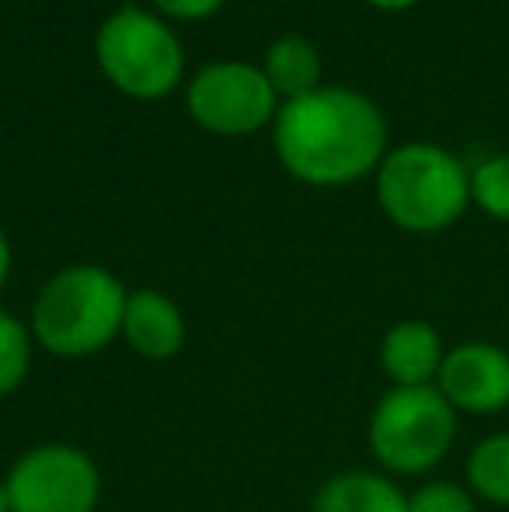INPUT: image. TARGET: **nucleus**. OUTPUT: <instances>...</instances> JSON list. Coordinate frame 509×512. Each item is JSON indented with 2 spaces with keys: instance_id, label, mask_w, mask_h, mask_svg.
Segmentation results:
<instances>
[{
  "instance_id": "6e6552de",
  "label": "nucleus",
  "mask_w": 509,
  "mask_h": 512,
  "mask_svg": "<svg viewBox=\"0 0 509 512\" xmlns=\"http://www.w3.org/2000/svg\"><path fill=\"white\" fill-rule=\"evenodd\" d=\"M454 411L499 415L509 408V352L492 342H464L443 356L436 377Z\"/></svg>"
},
{
  "instance_id": "0eeeda50",
  "label": "nucleus",
  "mask_w": 509,
  "mask_h": 512,
  "mask_svg": "<svg viewBox=\"0 0 509 512\" xmlns=\"http://www.w3.org/2000/svg\"><path fill=\"white\" fill-rule=\"evenodd\" d=\"M276 88L269 84L265 70L245 67V63H220L206 67L192 81L189 112L213 133H252L269 122Z\"/></svg>"
},
{
  "instance_id": "2eb2a0df",
  "label": "nucleus",
  "mask_w": 509,
  "mask_h": 512,
  "mask_svg": "<svg viewBox=\"0 0 509 512\" xmlns=\"http://www.w3.org/2000/svg\"><path fill=\"white\" fill-rule=\"evenodd\" d=\"M28 363H32V345H28L25 324L0 310V398H7L25 380Z\"/></svg>"
},
{
  "instance_id": "1a4fd4ad",
  "label": "nucleus",
  "mask_w": 509,
  "mask_h": 512,
  "mask_svg": "<svg viewBox=\"0 0 509 512\" xmlns=\"http://www.w3.org/2000/svg\"><path fill=\"white\" fill-rule=\"evenodd\" d=\"M443 356L440 331L426 321H398L381 342V366L394 387H433Z\"/></svg>"
},
{
  "instance_id": "f3484780",
  "label": "nucleus",
  "mask_w": 509,
  "mask_h": 512,
  "mask_svg": "<svg viewBox=\"0 0 509 512\" xmlns=\"http://www.w3.org/2000/svg\"><path fill=\"white\" fill-rule=\"evenodd\" d=\"M224 0H157L164 14H175V18H206L213 14Z\"/></svg>"
},
{
  "instance_id": "f8f14e48",
  "label": "nucleus",
  "mask_w": 509,
  "mask_h": 512,
  "mask_svg": "<svg viewBox=\"0 0 509 512\" xmlns=\"http://www.w3.org/2000/svg\"><path fill=\"white\" fill-rule=\"evenodd\" d=\"M318 74H321V63H318V53L307 39H279L272 42L269 56H265V77L276 91L290 98H300L307 91H314L318 84Z\"/></svg>"
},
{
  "instance_id": "f257e3e1",
  "label": "nucleus",
  "mask_w": 509,
  "mask_h": 512,
  "mask_svg": "<svg viewBox=\"0 0 509 512\" xmlns=\"http://www.w3.org/2000/svg\"><path fill=\"white\" fill-rule=\"evenodd\" d=\"M387 129L374 102L346 88H314L290 98L276 119L283 164L311 185H346L384 154Z\"/></svg>"
},
{
  "instance_id": "423d86ee",
  "label": "nucleus",
  "mask_w": 509,
  "mask_h": 512,
  "mask_svg": "<svg viewBox=\"0 0 509 512\" xmlns=\"http://www.w3.org/2000/svg\"><path fill=\"white\" fill-rule=\"evenodd\" d=\"M11 512H95L102 474L77 446L49 443L28 450L4 478Z\"/></svg>"
},
{
  "instance_id": "a211bd4d",
  "label": "nucleus",
  "mask_w": 509,
  "mask_h": 512,
  "mask_svg": "<svg viewBox=\"0 0 509 512\" xmlns=\"http://www.w3.org/2000/svg\"><path fill=\"white\" fill-rule=\"evenodd\" d=\"M7 269H11V251H7V237L0 234V286L7 279Z\"/></svg>"
},
{
  "instance_id": "ddd939ff",
  "label": "nucleus",
  "mask_w": 509,
  "mask_h": 512,
  "mask_svg": "<svg viewBox=\"0 0 509 512\" xmlns=\"http://www.w3.org/2000/svg\"><path fill=\"white\" fill-rule=\"evenodd\" d=\"M468 485L485 502L509 509V432L485 436L468 453Z\"/></svg>"
},
{
  "instance_id": "7ed1b4c3",
  "label": "nucleus",
  "mask_w": 509,
  "mask_h": 512,
  "mask_svg": "<svg viewBox=\"0 0 509 512\" xmlns=\"http://www.w3.org/2000/svg\"><path fill=\"white\" fill-rule=\"evenodd\" d=\"M377 199L398 227L433 234L464 216L471 203V171L450 150L408 143L381 161Z\"/></svg>"
},
{
  "instance_id": "39448f33",
  "label": "nucleus",
  "mask_w": 509,
  "mask_h": 512,
  "mask_svg": "<svg viewBox=\"0 0 509 512\" xmlns=\"http://www.w3.org/2000/svg\"><path fill=\"white\" fill-rule=\"evenodd\" d=\"M98 60L112 84L136 98H157L171 91L182 74V49L175 35L150 14L126 7L112 14L98 32Z\"/></svg>"
},
{
  "instance_id": "dca6fc26",
  "label": "nucleus",
  "mask_w": 509,
  "mask_h": 512,
  "mask_svg": "<svg viewBox=\"0 0 509 512\" xmlns=\"http://www.w3.org/2000/svg\"><path fill=\"white\" fill-rule=\"evenodd\" d=\"M408 512H478L471 488L454 481H429L415 495H408Z\"/></svg>"
},
{
  "instance_id": "9d476101",
  "label": "nucleus",
  "mask_w": 509,
  "mask_h": 512,
  "mask_svg": "<svg viewBox=\"0 0 509 512\" xmlns=\"http://www.w3.org/2000/svg\"><path fill=\"white\" fill-rule=\"evenodd\" d=\"M123 335L143 359H168L185 342L182 310L171 304L164 293L136 290L126 297Z\"/></svg>"
},
{
  "instance_id": "f03ea898",
  "label": "nucleus",
  "mask_w": 509,
  "mask_h": 512,
  "mask_svg": "<svg viewBox=\"0 0 509 512\" xmlns=\"http://www.w3.org/2000/svg\"><path fill=\"white\" fill-rule=\"evenodd\" d=\"M126 297L112 272L98 265H74L46 283L35 300L32 331L56 356H91L116 331H123Z\"/></svg>"
},
{
  "instance_id": "6ab92c4d",
  "label": "nucleus",
  "mask_w": 509,
  "mask_h": 512,
  "mask_svg": "<svg viewBox=\"0 0 509 512\" xmlns=\"http://www.w3.org/2000/svg\"><path fill=\"white\" fill-rule=\"evenodd\" d=\"M374 7H384V11H401V7H412L415 0H370Z\"/></svg>"
},
{
  "instance_id": "4468645a",
  "label": "nucleus",
  "mask_w": 509,
  "mask_h": 512,
  "mask_svg": "<svg viewBox=\"0 0 509 512\" xmlns=\"http://www.w3.org/2000/svg\"><path fill=\"white\" fill-rule=\"evenodd\" d=\"M471 203L492 220L509 223V154H496L471 171Z\"/></svg>"
},
{
  "instance_id": "9b49d317",
  "label": "nucleus",
  "mask_w": 509,
  "mask_h": 512,
  "mask_svg": "<svg viewBox=\"0 0 509 512\" xmlns=\"http://www.w3.org/2000/svg\"><path fill=\"white\" fill-rule=\"evenodd\" d=\"M314 512H408V495L384 474L346 471L321 485Z\"/></svg>"
},
{
  "instance_id": "aec40b11",
  "label": "nucleus",
  "mask_w": 509,
  "mask_h": 512,
  "mask_svg": "<svg viewBox=\"0 0 509 512\" xmlns=\"http://www.w3.org/2000/svg\"><path fill=\"white\" fill-rule=\"evenodd\" d=\"M0 512H11V495H7L4 481H0Z\"/></svg>"
},
{
  "instance_id": "20e7f679",
  "label": "nucleus",
  "mask_w": 509,
  "mask_h": 512,
  "mask_svg": "<svg viewBox=\"0 0 509 512\" xmlns=\"http://www.w3.org/2000/svg\"><path fill=\"white\" fill-rule=\"evenodd\" d=\"M457 411L440 387H391L370 418V450L394 474H422L450 453Z\"/></svg>"
}]
</instances>
